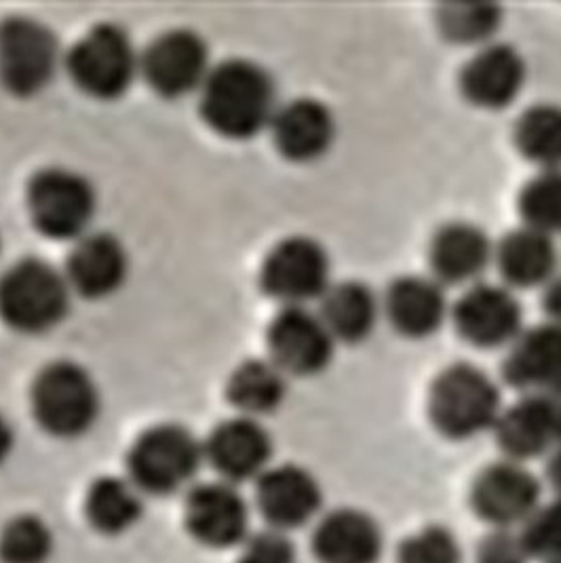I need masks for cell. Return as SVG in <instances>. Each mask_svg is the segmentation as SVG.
Masks as SVG:
<instances>
[{
  "mask_svg": "<svg viewBox=\"0 0 561 563\" xmlns=\"http://www.w3.org/2000/svg\"><path fill=\"white\" fill-rule=\"evenodd\" d=\"M201 93V114L218 135L243 142L260 135L279 110L271 73L252 59H227L209 73Z\"/></svg>",
  "mask_w": 561,
  "mask_h": 563,
  "instance_id": "cell-1",
  "label": "cell"
},
{
  "mask_svg": "<svg viewBox=\"0 0 561 563\" xmlns=\"http://www.w3.org/2000/svg\"><path fill=\"white\" fill-rule=\"evenodd\" d=\"M427 408L439 435L464 441L494 431L503 413V395L482 367L454 363L435 378Z\"/></svg>",
  "mask_w": 561,
  "mask_h": 563,
  "instance_id": "cell-2",
  "label": "cell"
},
{
  "mask_svg": "<svg viewBox=\"0 0 561 563\" xmlns=\"http://www.w3.org/2000/svg\"><path fill=\"white\" fill-rule=\"evenodd\" d=\"M70 296L66 273L41 257H24L0 277V321L24 335L52 332L68 317Z\"/></svg>",
  "mask_w": 561,
  "mask_h": 563,
  "instance_id": "cell-3",
  "label": "cell"
},
{
  "mask_svg": "<svg viewBox=\"0 0 561 563\" xmlns=\"http://www.w3.org/2000/svg\"><path fill=\"white\" fill-rule=\"evenodd\" d=\"M30 401L38 427L57 439L87 435L102 410L98 383L75 361L47 365L32 385Z\"/></svg>",
  "mask_w": 561,
  "mask_h": 563,
  "instance_id": "cell-4",
  "label": "cell"
},
{
  "mask_svg": "<svg viewBox=\"0 0 561 563\" xmlns=\"http://www.w3.org/2000/svg\"><path fill=\"white\" fill-rule=\"evenodd\" d=\"M66 70L78 91L94 100H119L140 75V55L128 30L100 24L85 32L66 57Z\"/></svg>",
  "mask_w": 561,
  "mask_h": 563,
  "instance_id": "cell-5",
  "label": "cell"
},
{
  "mask_svg": "<svg viewBox=\"0 0 561 563\" xmlns=\"http://www.w3.org/2000/svg\"><path fill=\"white\" fill-rule=\"evenodd\" d=\"M205 461V445L186 427L156 424L129 452V479L144 494L169 496L188 486Z\"/></svg>",
  "mask_w": 561,
  "mask_h": 563,
  "instance_id": "cell-6",
  "label": "cell"
},
{
  "mask_svg": "<svg viewBox=\"0 0 561 563\" xmlns=\"http://www.w3.org/2000/svg\"><path fill=\"white\" fill-rule=\"evenodd\" d=\"M26 201L30 222L53 241L82 239L98 213L96 186L64 167L43 169L30 179Z\"/></svg>",
  "mask_w": 561,
  "mask_h": 563,
  "instance_id": "cell-7",
  "label": "cell"
},
{
  "mask_svg": "<svg viewBox=\"0 0 561 563\" xmlns=\"http://www.w3.org/2000/svg\"><path fill=\"white\" fill-rule=\"evenodd\" d=\"M59 64V41L47 24L26 15L0 24V85L11 96H38L52 85Z\"/></svg>",
  "mask_w": 561,
  "mask_h": 563,
  "instance_id": "cell-8",
  "label": "cell"
},
{
  "mask_svg": "<svg viewBox=\"0 0 561 563\" xmlns=\"http://www.w3.org/2000/svg\"><path fill=\"white\" fill-rule=\"evenodd\" d=\"M260 285L283 307H307L332 287V260L312 236L294 234L279 241L264 260Z\"/></svg>",
  "mask_w": 561,
  "mask_h": 563,
  "instance_id": "cell-9",
  "label": "cell"
},
{
  "mask_svg": "<svg viewBox=\"0 0 561 563\" xmlns=\"http://www.w3.org/2000/svg\"><path fill=\"white\" fill-rule=\"evenodd\" d=\"M211 70V55L204 36L186 27L158 34L140 55V75L165 100H179L201 91Z\"/></svg>",
  "mask_w": 561,
  "mask_h": 563,
  "instance_id": "cell-10",
  "label": "cell"
},
{
  "mask_svg": "<svg viewBox=\"0 0 561 563\" xmlns=\"http://www.w3.org/2000/svg\"><path fill=\"white\" fill-rule=\"evenodd\" d=\"M336 340L323 319L307 307H285L268 328L271 361L285 376L308 378L332 365Z\"/></svg>",
  "mask_w": 561,
  "mask_h": 563,
  "instance_id": "cell-11",
  "label": "cell"
},
{
  "mask_svg": "<svg viewBox=\"0 0 561 563\" xmlns=\"http://www.w3.org/2000/svg\"><path fill=\"white\" fill-rule=\"evenodd\" d=\"M450 314L460 338L475 349L510 346L524 333V310L505 285H471Z\"/></svg>",
  "mask_w": 561,
  "mask_h": 563,
  "instance_id": "cell-12",
  "label": "cell"
},
{
  "mask_svg": "<svg viewBox=\"0 0 561 563\" xmlns=\"http://www.w3.org/2000/svg\"><path fill=\"white\" fill-rule=\"evenodd\" d=\"M471 503L494 530H510L519 523L526 526L540 509V482L524 462H496L477 475L471 489Z\"/></svg>",
  "mask_w": 561,
  "mask_h": 563,
  "instance_id": "cell-13",
  "label": "cell"
},
{
  "mask_svg": "<svg viewBox=\"0 0 561 563\" xmlns=\"http://www.w3.org/2000/svg\"><path fill=\"white\" fill-rule=\"evenodd\" d=\"M255 500L271 528L287 532L307 526L319 515L323 489L307 468L279 464L257 479Z\"/></svg>",
  "mask_w": 561,
  "mask_h": 563,
  "instance_id": "cell-14",
  "label": "cell"
},
{
  "mask_svg": "<svg viewBox=\"0 0 561 563\" xmlns=\"http://www.w3.org/2000/svg\"><path fill=\"white\" fill-rule=\"evenodd\" d=\"M205 445V461L229 484L260 479L273 459L271 433L254 418H232L213 429Z\"/></svg>",
  "mask_w": 561,
  "mask_h": 563,
  "instance_id": "cell-15",
  "label": "cell"
},
{
  "mask_svg": "<svg viewBox=\"0 0 561 563\" xmlns=\"http://www.w3.org/2000/svg\"><path fill=\"white\" fill-rule=\"evenodd\" d=\"M528 78L524 55L510 45L492 43L475 53L460 73V91L466 102L484 110H503L515 102Z\"/></svg>",
  "mask_w": 561,
  "mask_h": 563,
  "instance_id": "cell-16",
  "label": "cell"
},
{
  "mask_svg": "<svg viewBox=\"0 0 561 563\" xmlns=\"http://www.w3.org/2000/svg\"><path fill=\"white\" fill-rule=\"evenodd\" d=\"M186 526L205 547L230 549L248 540L250 509L229 482L204 484L186 500Z\"/></svg>",
  "mask_w": 561,
  "mask_h": 563,
  "instance_id": "cell-17",
  "label": "cell"
},
{
  "mask_svg": "<svg viewBox=\"0 0 561 563\" xmlns=\"http://www.w3.org/2000/svg\"><path fill=\"white\" fill-rule=\"evenodd\" d=\"M510 386L561 401V328L542 323L521 333L503 363Z\"/></svg>",
  "mask_w": 561,
  "mask_h": 563,
  "instance_id": "cell-18",
  "label": "cell"
},
{
  "mask_svg": "<svg viewBox=\"0 0 561 563\" xmlns=\"http://www.w3.org/2000/svg\"><path fill=\"white\" fill-rule=\"evenodd\" d=\"M560 424V401L528 395L509 410H503L494 433L507 461L526 462L558 445Z\"/></svg>",
  "mask_w": 561,
  "mask_h": 563,
  "instance_id": "cell-19",
  "label": "cell"
},
{
  "mask_svg": "<svg viewBox=\"0 0 561 563\" xmlns=\"http://www.w3.org/2000/svg\"><path fill=\"white\" fill-rule=\"evenodd\" d=\"M128 277V250L114 234L94 232L78 239L66 266V279L75 294L103 300L114 296Z\"/></svg>",
  "mask_w": 561,
  "mask_h": 563,
  "instance_id": "cell-20",
  "label": "cell"
},
{
  "mask_svg": "<svg viewBox=\"0 0 561 563\" xmlns=\"http://www.w3.org/2000/svg\"><path fill=\"white\" fill-rule=\"evenodd\" d=\"M336 131L332 110L312 98L279 106L271 123L275 148L292 163H312L326 156L332 148Z\"/></svg>",
  "mask_w": 561,
  "mask_h": 563,
  "instance_id": "cell-21",
  "label": "cell"
},
{
  "mask_svg": "<svg viewBox=\"0 0 561 563\" xmlns=\"http://www.w3.org/2000/svg\"><path fill=\"white\" fill-rule=\"evenodd\" d=\"M384 314L395 332L409 340H425L439 332L452 308L443 285L429 277L408 275L391 283L383 302Z\"/></svg>",
  "mask_w": 561,
  "mask_h": 563,
  "instance_id": "cell-22",
  "label": "cell"
},
{
  "mask_svg": "<svg viewBox=\"0 0 561 563\" xmlns=\"http://www.w3.org/2000/svg\"><path fill=\"white\" fill-rule=\"evenodd\" d=\"M496 245L487 232L469 222H450L435 232L429 264L441 285H475L494 262Z\"/></svg>",
  "mask_w": 561,
  "mask_h": 563,
  "instance_id": "cell-23",
  "label": "cell"
},
{
  "mask_svg": "<svg viewBox=\"0 0 561 563\" xmlns=\"http://www.w3.org/2000/svg\"><path fill=\"white\" fill-rule=\"evenodd\" d=\"M383 549L378 521L359 509L328 512L312 534V553L319 563H378Z\"/></svg>",
  "mask_w": 561,
  "mask_h": 563,
  "instance_id": "cell-24",
  "label": "cell"
},
{
  "mask_svg": "<svg viewBox=\"0 0 561 563\" xmlns=\"http://www.w3.org/2000/svg\"><path fill=\"white\" fill-rule=\"evenodd\" d=\"M558 247L553 236L521 227L505 234L494 250V264L507 287H547L558 275Z\"/></svg>",
  "mask_w": 561,
  "mask_h": 563,
  "instance_id": "cell-25",
  "label": "cell"
},
{
  "mask_svg": "<svg viewBox=\"0 0 561 563\" xmlns=\"http://www.w3.org/2000/svg\"><path fill=\"white\" fill-rule=\"evenodd\" d=\"M381 310L383 305L370 285L344 282L332 285L321 298L319 317L336 342L359 344L376 330Z\"/></svg>",
  "mask_w": 561,
  "mask_h": 563,
  "instance_id": "cell-26",
  "label": "cell"
},
{
  "mask_svg": "<svg viewBox=\"0 0 561 563\" xmlns=\"http://www.w3.org/2000/svg\"><path fill=\"white\" fill-rule=\"evenodd\" d=\"M285 374L268 358H252L241 363L230 374L227 395L232 408L245 418H262L279 410L287 395Z\"/></svg>",
  "mask_w": 561,
  "mask_h": 563,
  "instance_id": "cell-27",
  "label": "cell"
},
{
  "mask_svg": "<svg viewBox=\"0 0 561 563\" xmlns=\"http://www.w3.org/2000/svg\"><path fill=\"white\" fill-rule=\"evenodd\" d=\"M144 511L142 492L131 479L102 477L87 492L85 512L94 530L117 537L131 530Z\"/></svg>",
  "mask_w": 561,
  "mask_h": 563,
  "instance_id": "cell-28",
  "label": "cell"
},
{
  "mask_svg": "<svg viewBox=\"0 0 561 563\" xmlns=\"http://www.w3.org/2000/svg\"><path fill=\"white\" fill-rule=\"evenodd\" d=\"M513 140L519 154L542 169H561V106L536 103L515 123Z\"/></svg>",
  "mask_w": 561,
  "mask_h": 563,
  "instance_id": "cell-29",
  "label": "cell"
},
{
  "mask_svg": "<svg viewBox=\"0 0 561 563\" xmlns=\"http://www.w3.org/2000/svg\"><path fill=\"white\" fill-rule=\"evenodd\" d=\"M437 26L457 45H484L503 24V9L490 2H448L437 7Z\"/></svg>",
  "mask_w": 561,
  "mask_h": 563,
  "instance_id": "cell-30",
  "label": "cell"
},
{
  "mask_svg": "<svg viewBox=\"0 0 561 563\" xmlns=\"http://www.w3.org/2000/svg\"><path fill=\"white\" fill-rule=\"evenodd\" d=\"M524 227L542 234L561 232V169H542L519 195Z\"/></svg>",
  "mask_w": 561,
  "mask_h": 563,
  "instance_id": "cell-31",
  "label": "cell"
},
{
  "mask_svg": "<svg viewBox=\"0 0 561 563\" xmlns=\"http://www.w3.org/2000/svg\"><path fill=\"white\" fill-rule=\"evenodd\" d=\"M52 553V528L41 517L20 515L0 532L2 563H47Z\"/></svg>",
  "mask_w": 561,
  "mask_h": 563,
  "instance_id": "cell-32",
  "label": "cell"
},
{
  "mask_svg": "<svg viewBox=\"0 0 561 563\" xmlns=\"http://www.w3.org/2000/svg\"><path fill=\"white\" fill-rule=\"evenodd\" d=\"M397 562L462 563V551H460L459 540L450 530L431 526L404 540Z\"/></svg>",
  "mask_w": 561,
  "mask_h": 563,
  "instance_id": "cell-33",
  "label": "cell"
},
{
  "mask_svg": "<svg viewBox=\"0 0 561 563\" xmlns=\"http://www.w3.org/2000/svg\"><path fill=\"white\" fill-rule=\"evenodd\" d=\"M521 538L530 558H540L547 563L561 560V494L556 503L532 515Z\"/></svg>",
  "mask_w": 561,
  "mask_h": 563,
  "instance_id": "cell-34",
  "label": "cell"
},
{
  "mask_svg": "<svg viewBox=\"0 0 561 563\" xmlns=\"http://www.w3.org/2000/svg\"><path fill=\"white\" fill-rule=\"evenodd\" d=\"M239 563H296V549L280 530H264L245 540Z\"/></svg>",
  "mask_w": 561,
  "mask_h": 563,
  "instance_id": "cell-35",
  "label": "cell"
},
{
  "mask_svg": "<svg viewBox=\"0 0 561 563\" xmlns=\"http://www.w3.org/2000/svg\"><path fill=\"white\" fill-rule=\"evenodd\" d=\"M532 560L521 534L513 530H494L480 547L477 563H528Z\"/></svg>",
  "mask_w": 561,
  "mask_h": 563,
  "instance_id": "cell-36",
  "label": "cell"
},
{
  "mask_svg": "<svg viewBox=\"0 0 561 563\" xmlns=\"http://www.w3.org/2000/svg\"><path fill=\"white\" fill-rule=\"evenodd\" d=\"M542 305H544V312L549 317V323L561 328V277H556L547 285Z\"/></svg>",
  "mask_w": 561,
  "mask_h": 563,
  "instance_id": "cell-37",
  "label": "cell"
},
{
  "mask_svg": "<svg viewBox=\"0 0 561 563\" xmlns=\"http://www.w3.org/2000/svg\"><path fill=\"white\" fill-rule=\"evenodd\" d=\"M13 445H15V433L9 424V420L0 413V466L9 461V456L13 452Z\"/></svg>",
  "mask_w": 561,
  "mask_h": 563,
  "instance_id": "cell-38",
  "label": "cell"
},
{
  "mask_svg": "<svg viewBox=\"0 0 561 563\" xmlns=\"http://www.w3.org/2000/svg\"><path fill=\"white\" fill-rule=\"evenodd\" d=\"M549 482L558 489V494H561V439L553 448V454L549 461Z\"/></svg>",
  "mask_w": 561,
  "mask_h": 563,
  "instance_id": "cell-39",
  "label": "cell"
},
{
  "mask_svg": "<svg viewBox=\"0 0 561 563\" xmlns=\"http://www.w3.org/2000/svg\"><path fill=\"white\" fill-rule=\"evenodd\" d=\"M551 563H561V560H556V562H551Z\"/></svg>",
  "mask_w": 561,
  "mask_h": 563,
  "instance_id": "cell-40",
  "label": "cell"
},
{
  "mask_svg": "<svg viewBox=\"0 0 561 563\" xmlns=\"http://www.w3.org/2000/svg\"><path fill=\"white\" fill-rule=\"evenodd\" d=\"M0 247H2V243H0Z\"/></svg>",
  "mask_w": 561,
  "mask_h": 563,
  "instance_id": "cell-41",
  "label": "cell"
}]
</instances>
